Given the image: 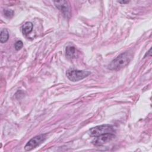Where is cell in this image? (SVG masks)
I'll return each instance as SVG.
<instances>
[{
	"instance_id": "7a4b0ae2",
	"label": "cell",
	"mask_w": 152,
	"mask_h": 152,
	"mask_svg": "<svg viewBox=\"0 0 152 152\" xmlns=\"http://www.w3.org/2000/svg\"><path fill=\"white\" fill-rule=\"evenodd\" d=\"M91 74V72L88 71L78 70V69H69L66 71V75L67 78L71 81H78L85 78Z\"/></svg>"
},
{
	"instance_id": "7c38bea8",
	"label": "cell",
	"mask_w": 152,
	"mask_h": 152,
	"mask_svg": "<svg viewBox=\"0 0 152 152\" xmlns=\"http://www.w3.org/2000/svg\"><path fill=\"white\" fill-rule=\"evenodd\" d=\"M119 3H122V4H125V3H128V1H122V2H121V1H118Z\"/></svg>"
},
{
	"instance_id": "8992f818",
	"label": "cell",
	"mask_w": 152,
	"mask_h": 152,
	"mask_svg": "<svg viewBox=\"0 0 152 152\" xmlns=\"http://www.w3.org/2000/svg\"><path fill=\"white\" fill-rule=\"evenodd\" d=\"M54 4L56 7L62 13L66 18L69 17L71 14V8L68 2L66 1H54Z\"/></svg>"
},
{
	"instance_id": "9c48e42d",
	"label": "cell",
	"mask_w": 152,
	"mask_h": 152,
	"mask_svg": "<svg viewBox=\"0 0 152 152\" xmlns=\"http://www.w3.org/2000/svg\"><path fill=\"white\" fill-rule=\"evenodd\" d=\"M0 41L2 43H5L9 38V33L6 28H4L1 31Z\"/></svg>"
},
{
	"instance_id": "ba28073f",
	"label": "cell",
	"mask_w": 152,
	"mask_h": 152,
	"mask_svg": "<svg viewBox=\"0 0 152 152\" xmlns=\"http://www.w3.org/2000/svg\"><path fill=\"white\" fill-rule=\"evenodd\" d=\"M33 24L31 22H26L25 24H24V25L22 27V32L23 33V34L24 35H27L28 34H29L33 30Z\"/></svg>"
},
{
	"instance_id": "52a82bcc",
	"label": "cell",
	"mask_w": 152,
	"mask_h": 152,
	"mask_svg": "<svg viewBox=\"0 0 152 152\" xmlns=\"http://www.w3.org/2000/svg\"><path fill=\"white\" fill-rule=\"evenodd\" d=\"M66 56L69 59L75 58L77 56V50L75 47L72 46H68L65 49Z\"/></svg>"
},
{
	"instance_id": "30bf717a",
	"label": "cell",
	"mask_w": 152,
	"mask_h": 152,
	"mask_svg": "<svg viewBox=\"0 0 152 152\" xmlns=\"http://www.w3.org/2000/svg\"><path fill=\"white\" fill-rule=\"evenodd\" d=\"M4 13L5 16H6L8 18H11L14 15V11L11 10H5L4 11Z\"/></svg>"
},
{
	"instance_id": "277c9868",
	"label": "cell",
	"mask_w": 152,
	"mask_h": 152,
	"mask_svg": "<svg viewBox=\"0 0 152 152\" xmlns=\"http://www.w3.org/2000/svg\"><path fill=\"white\" fill-rule=\"evenodd\" d=\"M46 138L45 134H40L36 135L34 137L30 139L24 147L26 151H30L33 148H36L37 146L40 145Z\"/></svg>"
},
{
	"instance_id": "5b68a950",
	"label": "cell",
	"mask_w": 152,
	"mask_h": 152,
	"mask_svg": "<svg viewBox=\"0 0 152 152\" xmlns=\"http://www.w3.org/2000/svg\"><path fill=\"white\" fill-rule=\"evenodd\" d=\"M115 137L113 133H106L95 137L91 142L94 145H102L110 141Z\"/></svg>"
},
{
	"instance_id": "3957f363",
	"label": "cell",
	"mask_w": 152,
	"mask_h": 152,
	"mask_svg": "<svg viewBox=\"0 0 152 152\" xmlns=\"http://www.w3.org/2000/svg\"><path fill=\"white\" fill-rule=\"evenodd\" d=\"M113 127L110 125H102L96 126L90 129V135L92 137H96L106 133H113Z\"/></svg>"
},
{
	"instance_id": "8fae6325",
	"label": "cell",
	"mask_w": 152,
	"mask_h": 152,
	"mask_svg": "<svg viewBox=\"0 0 152 152\" xmlns=\"http://www.w3.org/2000/svg\"><path fill=\"white\" fill-rule=\"evenodd\" d=\"M23 43L22 41L18 40V41L16 42V43H15V49L17 50H19L23 48Z\"/></svg>"
},
{
	"instance_id": "6da1fadb",
	"label": "cell",
	"mask_w": 152,
	"mask_h": 152,
	"mask_svg": "<svg viewBox=\"0 0 152 152\" xmlns=\"http://www.w3.org/2000/svg\"><path fill=\"white\" fill-rule=\"evenodd\" d=\"M130 61L129 55L128 52H124L119 55L108 65L110 70L118 71L126 66Z\"/></svg>"
}]
</instances>
